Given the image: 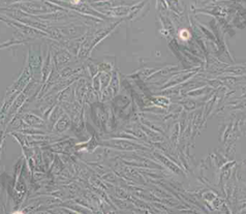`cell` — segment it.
<instances>
[{
    "instance_id": "6da1fadb",
    "label": "cell",
    "mask_w": 246,
    "mask_h": 214,
    "mask_svg": "<svg viewBox=\"0 0 246 214\" xmlns=\"http://www.w3.org/2000/svg\"><path fill=\"white\" fill-rule=\"evenodd\" d=\"M179 37H180L182 40H187V39H189V37H190L189 31L186 30V29L180 30V31H179Z\"/></svg>"
},
{
    "instance_id": "7a4b0ae2",
    "label": "cell",
    "mask_w": 246,
    "mask_h": 214,
    "mask_svg": "<svg viewBox=\"0 0 246 214\" xmlns=\"http://www.w3.org/2000/svg\"><path fill=\"white\" fill-rule=\"evenodd\" d=\"M71 2H72L74 4H78L79 2H80V0H71Z\"/></svg>"
}]
</instances>
